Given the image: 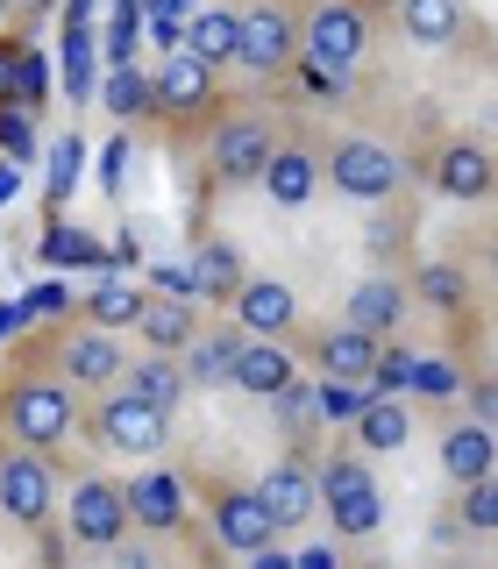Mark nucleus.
<instances>
[{"label": "nucleus", "instance_id": "nucleus-1", "mask_svg": "<svg viewBox=\"0 0 498 569\" xmlns=\"http://www.w3.org/2000/svg\"><path fill=\"white\" fill-rule=\"evenodd\" d=\"M0 427L8 441H29V449H58V441L79 427V399H71L64 370L22 363L8 385H0Z\"/></svg>", "mask_w": 498, "mask_h": 569}, {"label": "nucleus", "instance_id": "nucleus-2", "mask_svg": "<svg viewBox=\"0 0 498 569\" xmlns=\"http://www.w3.org/2000/svg\"><path fill=\"white\" fill-rule=\"evenodd\" d=\"M320 520L342 533V541L385 527V491H378V477H370L363 449H328L320 456Z\"/></svg>", "mask_w": 498, "mask_h": 569}, {"label": "nucleus", "instance_id": "nucleus-3", "mask_svg": "<svg viewBox=\"0 0 498 569\" xmlns=\"http://www.w3.org/2000/svg\"><path fill=\"white\" fill-rule=\"evenodd\" d=\"M86 435H93L100 449H114V456H157L171 441V406H157L150 391L121 385L86 413Z\"/></svg>", "mask_w": 498, "mask_h": 569}, {"label": "nucleus", "instance_id": "nucleus-4", "mask_svg": "<svg viewBox=\"0 0 498 569\" xmlns=\"http://www.w3.org/2000/svg\"><path fill=\"white\" fill-rule=\"evenodd\" d=\"M64 527H71L79 548H121V533L136 527L129 485H114V477H100V470H79L71 477V498H64Z\"/></svg>", "mask_w": 498, "mask_h": 569}, {"label": "nucleus", "instance_id": "nucleus-5", "mask_svg": "<svg viewBox=\"0 0 498 569\" xmlns=\"http://www.w3.org/2000/svg\"><path fill=\"white\" fill-rule=\"evenodd\" d=\"M271 150H278L271 114H228V121H213V136H207V171L221 178V186H257L263 164H271Z\"/></svg>", "mask_w": 498, "mask_h": 569}, {"label": "nucleus", "instance_id": "nucleus-6", "mask_svg": "<svg viewBox=\"0 0 498 569\" xmlns=\"http://www.w3.org/2000/svg\"><path fill=\"white\" fill-rule=\"evenodd\" d=\"M50 506H58V470H50V449H29V441L0 449V512H8L14 527H43Z\"/></svg>", "mask_w": 498, "mask_h": 569}, {"label": "nucleus", "instance_id": "nucleus-7", "mask_svg": "<svg viewBox=\"0 0 498 569\" xmlns=\"http://www.w3.org/2000/svg\"><path fill=\"white\" fill-rule=\"evenodd\" d=\"M292 50H307V22H292L278 0L242 8V43H236V64H242V71L278 79V71H292Z\"/></svg>", "mask_w": 498, "mask_h": 569}, {"label": "nucleus", "instance_id": "nucleus-8", "mask_svg": "<svg viewBox=\"0 0 498 569\" xmlns=\"http://www.w3.org/2000/svg\"><path fill=\"white\" fill-rule=\"evenodd\" d=\"M363 43H370V22H363L356 0H320L307 14V64L335 71V79H349L363 64Z\"/></svg>", "mask_w": 498, "mask_h": 569}, {"label": "nucleus", "instance_id": "nucleus-9", "mask_svg": "<svg viewBox=\"0 0 498 569\" xmlns=\"http://www.w3.org/2000/svg\"><path fill=\"white\" fill-rule=\"evenodd\" d=\"M399 157L385 150V142H370V136H342L328 150V186L342 192V200H391L399 192Z\"/></svg>", "mask_w": 498, "mask_h": 569}, {"label": "nucleus", "instance_id": "nucleus-10", "mask_svg": "<svg viewBox=\"0 0 498 569\" xmlns=\"http://www.w3.org/2000/svg\"><path fill=\"white\" fill-rule=\"evenodd\" d=\"M213 548L221 556H257V548H271L278 541V520H271V506H263V491H242V485H221L213 491Z\"/></svg>", "mask_w": 498, "mask_h": 569}, {"label": "nucleus", "instance_id": "nucleus-11", "mask_svg": "<svg viewBox=\"0 0 498 569\" xmlns=\"http://www.w3.org/2000/svg\"><path fill=\"white\" fill-rule=\"evenodd\" d=\"M263 506H271V520H278V533H299L320 512V462H307V456H285V462H271V477H263Z\"/></svg>", "mask_w": 498, "mask_h": 569}, {"label": "nucleus", "instance_id": "nucleus-12", "mask_svg": "<svg viewBox=\"0 0 498 569\" xmlns=\"http://www.w3.org/2000/svg\"><path fill=\"white\" fill-rule=\"evenodd\" d=\"M378 349H385V335L356 328L349 313L335 320V328H313V335H307V356H313L320 378H363V385H370V363H378Z\"/></svg>", "mask_w": 498, "mask_h": 569}, {"label": "nucleus", "instance_id": "nucleus-13", "mask_svg": "<svg viewBox=\"0 0 498 569\" xmlns=\"http://www.w3.org/2000/svg\"><path fill=\"white\" fill-rule=\"evenodd\" d=\"M150 86H157V114H200L213 100V64L200 50H165V58L150 64Z\"/></svg>", "mask_w": 498, "mask_h": 569}, {"label": "nucleus", "instance_id": "nucleus-14", "mask_svg": "<svg viewBox=\"0 0 498 569\" xmlns=\"http://www.w3.org/2000/svg\"><path fill=\"white\" fill-rule=\"evenodd\" d=\"M263 192H271L278 207H307L320 186H328V157H313L307 142H278L271 150V164H263V178H257Z\"/></svg>", "mask_w": 498, "mask_h": 569}, {"label": "nucleus", "instance_id": "nucleus-15", "mask_svg": "<svg viewBox=\"0 0 498 569\" xmlns=\"http://www.w3.org/2000/svg\"><path fill=\"white\" fill-rule=\"evenodd\" d=\"M58 370H64L71 385H121L129 356H121L114 328H79V335H64V349H58Z\"/></svg>", "mask_w": 498, "mask_h": 569}, {"label": "nucleus", "instance_id": "nucleus-16", "mask_svg": "<svg viewBox=\"0 0 498 569\" xmlns=\"http://www.w3.org/2000/svg\"><path fill=\"white\" fill-rule=\"evenodd\" d=\"M129 512H136L142 533H178V527H186V477H178V470L129 477Z\"/></svg>", "mask_w": 498, "mask_h": 569}, {"label": "nucleus", "instance_id": "nucleus-17", "mask_svg": "<svg viewBox=\"0 0 498 569\" xmlns=\"http://www.w3.org/2000/svg\"><path fill=\"white\" fill-rule=\"evenodd\" d=\"M435 186L449 192V200H491V192H498L491 150H477V142H449V150L435 157Z\"/></svg>", "mask_w": 498, "mask_h": 569}, {"label": "nucleus", "instance_id": "nucleus-18", "mask_svg": "<svg viewBox=\"0 0 498 569\" xmlns=\"http://www.w3.org/2000/svg\"><path fill=\"white\" fill-rule=\"evenodd\" d=\"M292 385V349H278V335H242V356H236V391L249 399H271V391Z\"/></svg>", "mask_w": 498, "mask_h": 569}, {"label": "nucleus", "instance_id": "nucleus-19", "mask_svg": "<svg viewBox=\"0 0 498 569\" xmlns=\"http://www.w3.org/2000/svg\"><path fill=\"white\" fill-rule=\"evenodd\" d=\"M236 320H242L249 335H292V320H299L292 284H278V278H249L242 292H236Z\"/></svg>", "mask_w": 498, "mask_h": 569}, {"label": "nucleus", "instance_id": "nucleus-20", "mask_svg": "<svg viewBox=\"0 0 498 569\" xmlns=\"http://www.w3.org/2000/svg\"><path fill=\"white\" fill-rule=\"evenodd\" d=\"M136 335H142L150 349H171V356H186V342L200 335V313H192V299H186V292H150V307H142Z\"/></svg>", "mask_w": 498, "mask_h": 569}, {"label": "nucleus", "instance_id": "nucleus-21", "mask_svg": "<svg viewBox=\"0 0 498 569\" xmlns=\"http://www.w3.org/2000/svg\"><path fill=\"white\" fill-rule=\"evenodd\" d=\"M192 284H200L207 307H236V292L249 284V271H242V257L221 236H200V249H192Z\"/></svg>", "mask_w": 498, "mask_h": 569}, {"label": "nucleus", "instance_id": "nucleus-22", "mask_svg": "<svg viewBox=\"0 0 498 569\" xmlns=\"http://www.w3.org/2000/svg\"><path fill=\"white\" fill-rule=\"evenodd\" d=\"M242 320L236 328H200L186 342V378L192 385H236V356H242Z\"/></svg>", "mask_w": 498, "mask_h": 569}, {"label": "nucleus", "instance_id": "nucleus-23", "mask_svg": "<svg viewBox=\"0 0 498 569\" xmlns=\"http://www.w3.org/2000/svg\"><path fill=\"white\" fill-rule=\"evenodd\" d=\"M356 449L363 456H385V449H406V435H414V413H406V399L399 391H378V399L363 406V413H356Z\"/></svg>", "mask_w": 498, "mask_h": 569}, {"label": "nucleus", "instance_id": "nucleus-24", "mask_svg": "<svg viewBox=\"0 0 498 569\" xmlns=\"http://www.w3.org/2000/svg\"><path fill=\"white\" fill-rule=\"evenodd\" d=\"M491 462H498V441H491L485 420H462V427H449V435H441V470H449L456 485L491 477Z\"/></svg>", "mask_w": 498, "mask_h": 569}, {"label": "nucleus", "instance_id": "nucleus-25", "mask_svg": "<svg viewBox=\"0 0 498 569\" xmlns=\"http://www.w3.org/2000/svg\"><path fill=\"white\" fill-rule=\"evenodd\" d=\"M142 307H150V292H136V284L121 278L114 263H107V271H100V284L86 292V320H93V328H136V320H142Z\"/></svg>", "mask_w": 498, "mask_h": 569}, {"label": "nucleus", "instance_id": "nucleus-26", "mask_svg": "<svg viewBox=\"0 0 498 569\" xmlns=\"http://www.w3.org/2000/svg\"><path fill=\"white\" fill-rule=\"evenodd\" d=\"M349 320H356V328H370V335H391L406 320V284H391V278L356 284V292H349Z\"/></svg>", "mask_w": 498, "mask_h": 569}, {"label": "nucleus", "instance_id": "nucleus-27", "mask_svg": "<svg viewBox=\"0 0 498 569\" xmlns=\"http://www.w3.org/2000/svg\"><path fill=\"white\" fill-rule=\"evenodd\" d=\"M186 43L200 50L207 64H236V43H242V14H228V8H192V22H186Z\"/></svg>", "mask_w": 498, "mask_h": 569}, {"label": "nucleus", "instance_id": "nucleus-28", "mask_svg": "<svg viewBox=\"0 0 498 569\" xmlns=\"http://www.w3.org/2000/svg\"><path fill=\"white\" fill-rule=\"evenodd\" d=\"M43 263H58V271H107L114 249H107L93 228H50V236H43Z\"/></svg>", "mask_w": 498, "mask_h": 569}, {"label": "nucleus", "instance_id": "nucleus-29", "mask_svg": "<svg viewBox=\"0 0 498 569\" xmlns=\"http://www.w3.org/2000/svg\"><path fill=\"white\" fill-rule=\"evenodd\" d=\"M121 385H136V391H150L157 406H178V391H186V363H178L171 349H150V356H136L129 370H121Z\"/></svg>", "mask_w": 498, "mask_h": 569}, {"label": "nucleus", "instance_id": "nucleus-30", "mask_svg": "<svg viewBox=\"0 0 498 569\" xmlns=\"http://www.w3.org/2000/svg\"><path fill=\"white\" fill-rule=\"evenodd\" d=\"M107 107H114V121H150L157 114V86L142 64H114L107 71Z\"/></svg>", "mask_w": 498, "mask_h": 569}, {"label": "nucleus", "instance_id": "nucleus-31", "mask_svg": "<svg viewBox=\"0 0 498 569\" xmlns=\"http://www.w3.org/2000/svg\"><path fill=\"white\" fill-rule=\"evenodd\" d=\"M399 22L414 43H449L462 29V0H399Z\"/></svg>", "mask_w": 498, "mask_h": 569}, {"label": "nucleus", "instance_id": "nucleus-32", "mask_svg": "<svg viewBox=\"0 0 498 569\" xmlns=\"http://www.w3.org/2000/svg\"><path fill=\"white\" fill-rule=\"evenodd\" d=\"M271 406H278V427L292 435V449H307V441H313V427H320V391L292 378L285 391H271Z\"/></svg>", "mask_w": 498, "mask_h": 569}, {"label": "nucleus", "instance_id": "nucleus-33", "mask_svg": "<svg viewBox=\"0 0 498 569\" xmlns=\"http://www.w3.org/2000/svg\"><path fill=\"white\" fill-rule=\"evenodd\" d=\"M93 58H107L93 29H64V100H93Z\"/></svg>", "mask_w": 498, "mask_h": 569}, {"label": "nucleus", "instance_id": "nucleus-34", "mask_svg": "<svg viewBox=\"0 0 498 569\" xmlns=\"http://www.w3.org/2000/svg\"><path fill=\"white\" fill-rule=\"evenodd\" d=\"M370 399H378V391L363 378H320V420L328 427H356V413H363Z\"/></svg>", "mask_w": 498, "mask_h": 569}, {"label": "nucleus", "instance_id": "nucleus-35", "mask_svg": "<svg viewBox=\"0 0 498 569\" xmlns=\"http://www.w3.org/2000/svg\"><path fill=\"white\" fill-rule=\"evenodd\" d=\"M142 0H114V14H107V36H100V50H107V71L114 64H136V29H142Z\"/></svg>", "mask_w": 498, "mask_h": 569}, {"label": "nucleus", "instance_id": "nucleus-36", "mask_svg": "<svg viewBox=\"0 0 498 569\" xmlns=\"http://www.w3.org/2000/svg\"><path fill=\"white\" fill-rule=\"evenodd\" d=\"M0 157H14V164H29L36 157V107L29 100H0Z\"/></svg>", "mask_w": 498, "mask_h": 569}, {"label": "nucleus", "instance_id": "nucleus-37", "mask_svg": "<svg viewBox=\"0 0 498 569\" xmlns=\"http://www.w3.org/2000/svg\"><path fill=\"white\" fill-rule=\"evenodd\" d=\"M414 292L427 299V307L456 313V307H462V292H470V278H462L456 263H420V271H414Z\"/></svg>", "mask_w": 498, "mask_h": 569}, {"label": "nucleus", "instance_id": "nucleus-38", "mask_svg": "<svg viewBox=\"0 0 498 569\" xmlns=\"http://www.w3.org/2000/svg\"><path fill=\"white\" fill-rule=\"evenodd\" d=\"M470 533H498V477H477V485H462V512H456Z\"/></svg>", "mask_w": 498, "mask_h": 569}, {"label": "nucleus", "instance_id": "nucleus-39", "mask_svg": "<svg viewBox=\"0 0 498 569\" xmlns=\"http://www.w3.org/2000/svg\"><path fill=\"white\" fill-rule=\"evenodd\" d=\"M79 164H86V136H64L58 150H50V207L71 200V186H79Z\"/></svg>", "mask_w": 498, "mask_h": 569}, {"label": "nucleus", "instance_id": "nucleus-40", "mask_svg": "<svg viewBox=\"0 0 498 569\" xmlns=\"http://www.w3.org/2000/svg\"><path fill=\"white\" fill-rule=\"evenodd\" d=\"M414 363H420V356L414 349H378V363H370V391H399V399H406V391H414Z\"/></svg>", "mask_w": 498, "mask_h": 569}, {"label": "nucleus", "instance_id": "nucleus-41", "mask_svg": "<svg viewBox=\"0 0 498 569\" xmlns=\"http://www.w3.org/2000/svg\"><path fill=\"white\" fill-rule=\"evenodd\" d=\"M43 93H50V64L36 58V50H14V100L43 107Z\"/></svg>", "mask_w": 498, "mask_h": 569}, {"label": "nucleus", "instance_id": "nucleus-42", "mask_svg": "<svg viewBox=\"0 0 498 569\" xmlns=\"http://www.w3.org/2000/svg\"><path fill=\"white\" fill-rule=\"evenodd\" d=\"M414 391H420V399H456L462 378H456L449 363H414Z\"/></svg>", "mask_w": 498, "mask_h": 569}, {"label": "nucleus", "instance_id": "nucleus-43", "mask_svg": "<svg viewBox=\"0 0 498 569\" xmlns=\"http://www.w3.org/2000/svg\"><path fill=\"white\" fill-rule=\"evenodd\" d=\"M121 178H129V136H114L100 150V186H107V200H121Z\"/></svg>", "mask_w": 498, "mask_h": 569}, {"label": "nucleus", "instance_id": "nucleus-44", "mask_svg": "<svg viewBox=\"0 0 498 569\" xmlns=\"http://www.w3.org/2000/svg\"><path fill=\"white\" fill-rule=\"evenodd\" d=\"M64 307H71V284H64V278L29 284V313H36V320H50V313H64Z\"/></svg>", "mask_w": 498, "mask_h": 569}, {"label": "nucleus", "instance_id": "nucleus-45", "mask_svg": "<svg viewBox=\"0 0 498 569\" xmlns=\"http://www.w3.org/2000/svg\"><path fill=\"white\" fill-rule=\"evenodd\" d=\"M186 22H192V14H150V43H157V58H165V50H186Z\"/></svg>", "mask_w": 498, "mask_h": 569}, {"label": "nucleus", "instance_id": "nucleus-46", "mask_svg": "<svg viewBox=\"0 0 498 569\" xmlns=\"http://www.w3.org/2000/svg\"><path fill=\"white\" fill-rule=\"evenodd\" d=\"M150 284H157V292H186V299H200V284H192V263H150Z\"/></svg>", "mask_w": 498, "mask_h": 569}, {"label": "nucleus", "instance_id": "nucleus-47", "mask_svg": "<svg viewBox=\"0 0 498 569\" xmlns=\"http://www.w3.org/2000/svg\"><path fill=\"white\" fill-rule=\"evenodd\" d=\"M470 420L498 427V378H477V385H470Z\"/></svg>", "mask_w": 498, "mask_h": 569}, {"label": "nucleus", "instance_id": "nucleus-48", "mask_svg": "<svg viewBox=\"0 0 498 569\" xmlns=\"http://www.w3.org/2000/svg\"><path fill=\"white\" fill-rule=\"evenodd\" d=\"M29 320H36V313H29V299H22V307H0V342H8V335H22Z\"/></svg>", "mask_w": 498, "mask_h": 569}, {"label": "nucleus", "instance_id": "nucleus-49", "mask_svg": "<svg viewBox=\"0 0 498 569\" xmlns=\"http://www.w3.org/2000/svg\"><path fill=\"white\" fill-rule=\"evenodd\" d=\"M292 562H307V569H335V562H342V548H328V541H320V548H299Z\"/></svg>", "mask_w": 498, "mask_h": 569}, {"label": "nucleus", "instance_id": "nucleus-50", "mask_svg": "<svg viewBox=\"0 0 498 569\" xmlns=\"http://www.w3.org/2000/svg\"><path fill=\"white\" fill-rule=\"evenodd\" d=\"M14 186H22V164H14V157H0V200H14Z\"/></svg>", "mask_w": 498, "mask_h": 569}, {"label": "nucleus", "instance_id": "nucleus-51", "mask_svg": "<svg viewBox=\"0 0 498 569\" xmlns=\"http://www.w3.org/2000/svg\"><path fill=\"white\" fill-rule=\"evenodd\" d=\"M64 29H93V0H71V8H64Z\"/></svg>", "mask_w": 498, "mask_h": 569}, {"label": "nucleus", "instance_id": "nucleus-52", "mask_svg": "<svg viewBox=\"0 0 498 569\" xmlns=\"http://www.w3.org/2000/svg\"><path fill=\"white\" fill-rule=\"evenodd\" d=\"M14 93V50H0V100Z\"/></svg>", "mask_w": 498, "mask_h": 569}, {"label": "nucleus", "instance_id": "nucleus-53", "mask_svg": "<svg viewBox=\"0 0 498 569\" xmlns=\"http://www.w3.org/2000/svg\"><path fill=\"white\" fill-rule=\"evenodd\" d=\"M150 14H192V0H142Z\"/></svg>", "mask_w": 498, "mask_h": 569}, {"label": "nucleus", "instance_id": "nucleus-54", "mask_svg": "<svg viewBox=\"0 0 498 569\" xmlns=\"http://www.w3.org/2000/svg\"><path fill=\"white\" fill-rule=\"evenodd\" d=\"M14 8H22V14H43V8H50V0H14Z\"/></svg>", "mask_w": 498, "mask_h": 569}, {"label": "nucleus", "instance_id": "nucleus-55", "mask_svg": "<svg viewBox=\"0 0 498 569\" xmlns=\"http://www.w3.org/2000/svg\"><path fill=\"white\" fill-rule=\"evenodd\" d=\"M491 278H498V242H491Z\"/></svg>", "mask_w": 498, "mask_h": 569}, {"label": "nucleus", "instance_id": "nucleus-56", "mask_svg": "<svg viewBox=\"0 0 498 569\" xmlns=\"http://www.w3.org/2000/svg\"><path fill=\"white\" fill-rule=\"evenodd\" d=\"M0 22H8V0H0Z\"/></svg>", "mask_w": 498, "mask_h": 569}]
</instances>
